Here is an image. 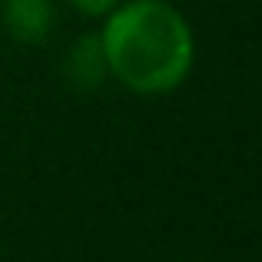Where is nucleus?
Wrapping results in <instances>:
<instances>
[{
    "instance_id": "20e7f679",
    "label": "nucleus",
    "mask_w": 262,
    "mask_h": 262,
    "mask_svg": "<svg viewBox=\"0 0 262 262\" xmlns=\"http://www.w3.org/2000/svg\"><path fill=\"white\" fill-rule=\"evenodd\" d=\"M67 4L77 13H83V17H106L120 0H67Z\"/></svg>"
},
{
    "instance_id": "7ed1b4c3",
    "label": "nucleus",
    "mask_w": 262,
    "mask_h": 262,
    "mask_svg": "<svg viewBox=\"0 0 262 262\" xmlns=\"http://www.w3.org/2000/svg\"><path fill=\"white\" fill-rule=\"evenodd\" d=\"M63 73L70 77V83L80 86V90H93V86H100L103 80L110 77L106 73V60H103V47H100V37H96V33L80 37L77 43L67 50Z\"/></svg>"
},
{
    "instance_id": "f257e3e1",
    "label": "nucleus",
    "mask_w": 262,
    "mask_h": 262,
    "mask_svg": "<svg viewBox=\"0 0 262 262\" xmlns=\"http://www.w3.org/2000/svg\"><path fill=\"white\" fill-rule=\"evenodd\" d=\"M106 73L140 96H163L186 83L196 37L173 0H120L96 33Z\"/></svg>"
},
{
    "instance_id": "f03ea898",
    "label": "nucleus",
    "mask_w": 262,
    "mask_h": 262,
    "mask_svg": "<svg viewBox=\"0 0 262 262\" xmlns=\"http://www.w3.org/2000/svg\"><path fill=\"white\" fill-rule=\"evenodd\" d=\"M0 13H4V27L17 43L33 47L53 33V0H0Z\"/></svg>"
}]
</instances>
